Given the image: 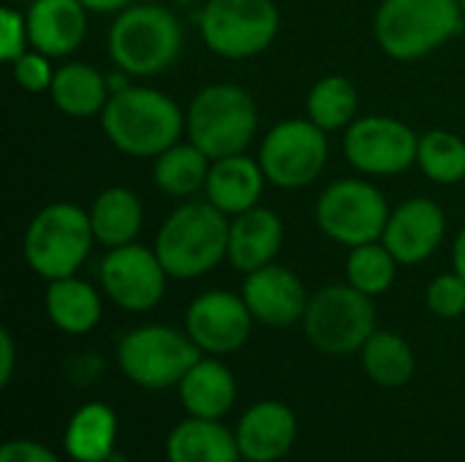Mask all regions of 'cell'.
I'll list each match as a JSON object with an SVG mask.
<instances>
[{
	"instance_id": "obj_1",
	"label": "cell",
	"mask_w": 465,
	"mask_h": 462,
	"mask_svg": "<svg viewBox=\"0 0 465 462\" xmlns=\"http://www.w3.org/2000/svg\"><path fill=\"white\" fill-rule=\"evenodd\" d=\"M98 120L106 142L136 161H153L185 136V109L172 95L147 84L112 93Z\"/></svg>"
},
{
	"instance_id": "obj_2",
	"label": "cell",
	"mask_w": 465,
	"mask_h": 462,
	"mask_svg": "<svg viewBox=\"0 0 465 462\" xmlns=\"http://www.w3.org/2000/svg\"><path fill=\"white\" fill-rule=\"evenodd\" d=\"M185 33L177 14L161 3H134L114 14L106 30V52L114 68L134 79L166 74L183 54Z\"/></svg>"
},
{
	"instance_id": "obj_3",
	"label": "cell",
	"mask_w": 465,
	"mask_h": 462,
	"mask_svg": "<svg viewBox=\"0 0 465 462\" xmlns=\"http://www.w3.org/2000/svg\"><path fill=\"white\" fill-rule=\"evenodd\" d=\"M174 280H199L218 270L229 253V218L204 202H183L161 223L153 242Z\"/></svg>"
},
{
	"instance_id": "obj_4",
	"label": "cell",
	"mask_w": 465,
	"mask_h": 462,
	"mask_svg": "<svg viewBox=\"0 0 465 462\" xmlns=\"http://www.w3.org/2000/svg\"><path fill=\"white\" fill-rule=\"evenodd\" d=\"M465 27L460 0H381L373 16V35L379 49L398 60H422Z\"/></svg>"
},
{
	"instance_id": "obj_5",
	"label": "cell",
	"mask_w": 465,
	"mask_h": 462,
	"mask_svg": "<svg viewBox=\"0 0 465 462\" xmlns=\"http://www.w3.org/2000/svg\"><path fill=\"white\" fill-rule=\"evenodd\" d=\"M259 133V103L234 82H213L196 90L185 109V139L213 161L240 155Z\"/></svg>"
},
{
	"instance_id": "obj_6",
	"label": "cell",
	"mask_w": 465,
	"mask_h": 462,
	"mask_svg": "<svg viewBox=\"0 0 465 462\" xmlns=\"http://www.w3.org/2000/svg\"><path fill=\"white\" fill-rule=\"evenodd\" d=\"M95 242L90 212L74 202L44 204L22 237L25 264L46 283L76 275L90 259Z\"/></svg>"
},
{
	"instance_id": "obj_7",
	"label": "cell",
	"mask_w": 465,
	"mask_h": 462,
	"mask_svg": "<svg viewBox=\"0 0 465 462\" xmlns=\"http://www.w3.org/2000/svg\"><path fill=\"white\" fill-rule=\"evenodd\" d=\"M204 354L185 329L169 324H142L117 343V368L139 389L163 392L183 381V376Z\"/></svg>"
},
{
	"instance_id": "obj_8",
	"label": "cell",
	"mask_w": 465,
	"mask_h": 462,
	"mask_svg": "<svg viewBox=\"0 0 465 462\" xmlns=\"http://www.w3.org/2000/svg\"><path fill=\"white\" fill-rule=\"evenodd\" d=\"M302 329L308 343L327 357L360 354L368 338L379 329L373 297L349 283H330L311 294Z\"/></svg>"
},
{
	"instance_id": "obj_9",
	"label": "cell",
	"mask_w": 465,
	"mask_h": 462,
	"mask_svg": "<svg viewBox=\"0 0 465 462\" xmlns=\"http://www.w3.org/2000/svg\"><path fill=\"white\" fill-rule=\"evenodd\" d=\"M281 33L275 0H207L199 11L202 44L223 60L264 54Z\"/></svg>"
},
{
	"instance_id": "obj_10",
	"label": "cell",
	"mask_w": 465,
	"mask_h": 462,
	"mask_svg": "<svg viewBox=\"0 0 465 462\" xmlns=\"http://www.w3.org/2000/svg\"><path fill=\"white\" fill-rule=\"evenodd\" d=\"M390 202L368 177L332 180L316 199L313 218L319 231L343 248L379 242L390 221Z\"/></svg>"
},
{
	"instance_id": "obj_11",
	"label": "cell",
	"mask_w": 465,
	"mask_h": 462,
	"mask_svg": "<svg viewBox=\"0 0 465 462\" xmlns=\"http://www.w3.org/2000/svg\"><path fill=\"white\" fill-rule=\"evenodd\" d=\"M330 133L308 117L275 123L259 147V163L270 185L281 191H300L313 185L330 161Z\"/></svg>"
},
{
	"instance_id": "obj_12",
	"label": "cell",
	"mask_w": 465,
	"mask_h": 462,
	"mask_svg": "<svg viewBox=\"0 0 465 462\" xmlns=\"http://www.w3.org/2000/svg\"><path fill=\"white\" fill-rule=\"evenodd\" d=\"M420 133L390 114H362L343 131L346 163L362 177H398L417 166Z\"/></svg>"
},
{
	"instance_id": "obj_13",
	"label": "cell",
	"mask_w": 465,
	"mask_h": 462,
	"mask_svg": "<svg viewBox=\"0 0 465 462\" xmlns=\"http://www.w3.org/2000/svg\"><path fill=\"white\" fill-rule=\"evenodd\" d=\"M104 297L125 313H150L161 305L169 286V272L155 248L131 242L104 253L98 264Z\"/></svg>"
},
{
	"instance_id": "obj_14",
	"label": "cell",
	"mask_w": 465,
	"mask_h": 462,
	"mask_svg": "<svg viewBox=\"0 0 465 462\" xmlns=\"http://www.w3.org/2000/svg\"><path fill=\"white\" fill-rule=\"evenodd\" d=\"M256 319L251 316L242 294L213 289L191 300L185 310V332L207 357H229L240 351L251 332Z\"/></svg>"
},
{
	"instance_id": "obj_15",
	"label": "cell",
	"mask_w": 465,
	"mask_h": 462,
	"mask_svg": "<svg viewBox=\"0 0 465 462\" xmlns=\"http://www.w3.org/2000/svg\"><path fill=\"white\" fill-rule=\"evenodd\" d=\"M447 240V212L428 196H411L392 207L381 242L398 259L401 267H417L428 261Z\"/></svg>"
},
{
	"instance_id": "obj_16",
	"label": "cell",
	"mask_w": 465,
	"mask_h": 462,
	"mask_svg": "<svg viewBox=\"0 0 465 462\" xmlns=\"http://www.w3.org/2000/svg\"><path fill=\"white\" fill-rule=\"evenodd\" d=\"M240 294L251 316L256 319V324L270 327V329H286V327L302 324V316L311 300L302 278L278 261L256 272H248Z\"/></svg>"
},
{
	"instance_id": "obj_17",
	"label": "cell",
	"mask_w": 465,
	"mask_h": 462,
	"mask_svg": "<svg viewBox=\"0 0 465 462\" xmlns=\"http://www.w3.org/2000/svg\"><path fill=\"white\" fill-rule=\"evenodd\" d=\"M297 414L281 400H259L240 417L234 428L242 460H283L297 441Z\"/></svg>"
},
{
	"instance_id": "obj_18",
	"label": "cell",
	"mask_w": 465,
	"mask_h": 462,
	"mask_svg": "<svg viewBox=\"0 0 465 462\" xmlns=\"http://www.w3.org/2000/svg\"><path fill=\"white\" fill-rule=\"evenodd\" d=\"M283 221L275 210L259 204L242 215L229 218V253L226 261L232 270L248 275L272 261H278L283 251Z\"/></svg>"
},
{
	"instance_id": "obj_19",
	"label": "cell",
	"mask_w": 465,
	"mask_h": 462,
	"mask_svg": "<svg viewBox=\"0 0 465 462\" xmlns=\"http://www.w3.org/2000/svg\"><path fill=\"white\" fill-rule=\"evenodd\" d=\"M87 14L79 0H33L25 11L30 49L52 60L71 57L87 38Z\"/></svg>"
},
{
	"instance_id": "obj_20",
	"label": "cell",
	"mask_w": 465,
	"mask_h": 462,
	"mask_svg": "<svg viewBox=\"0 0 465 462\" xmlns=\"http://www.w3.org/2000/svg\"><path fill=\"white\" fill-rule=\"evenodd\" d=\"M267 185L270 182L264 177L259 158H251L248 152L226 155L213 161L204 185V199L213 207H218L226 218H234L259 207Z\"/></svg>"
},
{
	"instance_id": "obj_21",
	"label": "cell",
	"mask_w": 465,
	"mask_h": 462,
	"mask_svg": "<svg viewBox=\"0 0 465 462\" xmlns=\"http://www.w3.org/2000/svg\"><path fill=\"white\" fill-rule=\"evenodd\" d=\"M180 403L188 417L223 419L237 403V378L221 357H202L177 384Z\"/></svg>"
},
{
	"instance_id": "obj_22",
	"label": "cell",
	"mask_w": 465,
	"mask_h": 462,
	"mask_svg": "<svg viewBox=\"0 0 465 462\" xmlns=\"http://www.w3.org/2000/svg\"><path fill=\"white\" fill-rule=\"evenodd\" d=\"M49 98H52L54 109L65 117H74V120L101 117V112L106 109V103L112 98L109 76L101 68H95L93 63L68 60V63L57 65Z\"/></svg>"
},
{
	"instance_id": "obj_23",
	"label": "cell",
	"mask_w": 465,
	"mask_h": 462,
	"mask_svg": "<svg viewBox=\"0 0 465 462\" xmlns=\"http://www.w3.org/2000/svg\"><path fill=\"white\" fill-rule=\"evenodd\" d=\"M163 455L166 462H242L234 430L223 428L221 419L199 417H185L172 428Z\"/></svg>"
},
{
	"instance_id": "obj_24",
	"label": "cell",
	"mask_w": 465,
	"mask_h": 462,
	"mask_svg": "<svg viewBox=\"0 0 465 462\" xmlns=\"http://www.w3.org/2000/svg\"><path fill=\"white\" fill-rule=\"evenodd\" d=\"M44 310L54 329L63 335H87L104 319V300L98 289L76 275L46 283Z\"/></svg>"
},
{
	"instance_id": "obj_25",
	"label": "cell",
	"mask_w": 465,
	"mask_h": 462,
	"mask_svg": "<svg viewBox=\"0 0 465 462\" xmlns=\"http://www.w3.org/2000/svg\"><path fill=\"white\" fill-rule=\"evenodd\" d=\"M90 226L95 234V242L106 251L136 242L142 226H144V204L136 191L125 185H109L104 188L93 204H90Z\"/></svg>"
},
{
	"instance_id": "obj_26",
	"label": "cell",
	"mask_w": 465,
	"mask_h": 462,
	"mask_svg": "<svg viewBox=\"0 0 465 462\" xmlns=\"http://www.w3.org/2000/svg\"><path fill=\"white\" fill-rule=\"evenodd\" d=\"M117 447V414L101 403L79 406L63 433V449L74 462H109Z\"/></svg>"
},
{
	"instance_id": "obj_27",
	"label": "cell",
	"mask_w": 465,
	"mask_h": 462,
	"mask_svg": "<svg viewBox=\"0 0 465 462\" xmlns=\"http://www.w3.org/2000/svg\"><path fill=\"white\" fill-rule=\"evenodd\" d=\"M210 166L213 158L185 139L163 150L158 158H153V182L163 196L188 202L199 191L204 193Z\"/></svg>"
},
{
	"instance_id": "obj_28",
	"label": "cell",
	"mask_w": 465,
	"mask_h": 462,
	"mask_svg": "<svg viewBox=\"0 0 465 462\" xmlns=\"http://www.w3.org/2000/svg\"><path fill=\"white\" fill-rule=\"evenodd\" d=\"M360 365L365 376L381 389H401L417 373V357L411 343L390 329H376L360 349Z\"/></svg>"
},
{
	"instance_id": "obj_29",
	"label": "cell",
	"mask_w": 465,
	"mask_h": 462,
	"mask_svg": "<svg viewBox=\"0 0 465 462\" xmlns=\"http://www.w3.org/2000/svg\"><path fill=\"white\" fill-rule=\"evenodd\" d=\"M308 120L327 133L346 131L360 117V93L349 76L327 74L322 76L305 98Z\"/></svg>"
},
{
	"instance_id": "obj_30",
	"label": "cell",
	"mask_w": 465,
	"mask_h": 462,
	"mask_svg": "<svg viewBox=\"0 0 465 462\" xmlns=\"http://www.w3.org/2000/svg\"><path fill=\"white\" fill-rule=\"evenodd\" d=\"M417 169L436 185H458L465 180V139L447 131L430 128L420 133Z\"/></svg>"
},
{
	"instance_id": "obj_31",
	"label": "cell",
	"mask_w": 465,
	"mask_h": 462,
	"mask_svg": "<svg viewBox=\"0 0 465 462\" xmlns=\"http://www.w3.org/2000/svg\"><path fill=\"white\" fill-rule=\"evenodd\" d=\"M398 267H401L398 259L390 253V248L381 240L357 245V248H349V256H346V283L376 300L395 286Z\"/></svg>"
},
{
	"instance_id": "obj_32",
	"label": "cell",
	"mask_w": 465,
	"mask_h": 462,
	"mask_svg": "<svg viewBox=\"0 0 465 462\" xmlns=\"http://www.w3.org/2000/svg\"><path fill=\"white\" fill-rule=\"evenodd\" d=\"M425 308L436 319H460L465 313V280L452 270L436 275L425 289Z\"/></svg>"
},
{
	"instance_id": "obj_33",
	"label": "cell",
	"mask_w": 465,
	"mask_h": 462,
	"mask_svg": "<svg viewBox=\"0 0 465 462\" xmlns=\"http://www.w3.org/2000/svg\"><path fill=\"white\" fill-rule=\"evenodd\" d=\"M54 65H52V57L38 52V49H27L22 57H16L11 63V74H14V82L38 95V93H49L52 90V82H54Z\"/></svg>"
},
{
	"instance_id": "obj_34",
	"label": "cell",
	"mask_w": 465,
	"mask_h": 462,
	"mask_svg": "<svg viewBox=\"0 0 465 462\" xmlns=\"http://www.w3.org/2000/svg\"><path fill=\"white\" fill-rule=\"evenodd\" d=\"M27 49H30L27 16L14 5H3L0 8V60L11 65Z\"/></svg>"
},
{
	"instance_id": "obj_35",
	"label": "cell",
	"mask_w": 465,
	"mask_h": 462,
	"mask_svg": "<svg viewBox=\"0 0 465 462\" xmlns=\"http://www.w3.org/2000/svg\"><path fill=\"white\" fill-rule=\"evenodd\" d=\"M0 462H60V457L41 441L33 438H14L3 444Z\"/></svg>"
},
{
	"instance_id": "obj_36",
	"label": "cell",
	"mask_w": 465,
	"mask_h": 462,
	"mask_svg": "<svg viewBox=\"0 0 465 462\" xmlns=\"http://www.w3.org/2000/svg\"><path fill=\"white\" fill-rule=\"evenodd\" d=\"M14 368H16V343H14V335L3 329L0 332V384L3 387L11 384Z\"/></svg>"
},
{
	"instance_id": "obj_37",
	"label": "cell",
	"mask_w": 465,
	"mask_h": 462,
	"mask_svg": "<svg viewBox=\"0 0 465 462\" xmlns=\"http://www.w3.org/2000/svg\"><path fill=\"white\" fill-rule=\"evenodd\" d=\"M90 14H120V11H125L128 5H134L136 0H79Z\"/></svg>"
},
{
	"instance_id": "obj_38",
	"label": "cell",
	"mask_w": 465,
	"mask_h": 462,
	"mask_svg": "<svg viewBox=\"0 0 465 462\" xmlns=\"http://www.w3.org/2000/svg\"><path fill=\"white\" fill-rule=\"evenodd\" d=\"M452 270L465 280V223L452 242Z\"/></svg>"
},
{
	"instance_id": "obj_39",
	"label": "cell",
	"mask_w": 465,
	"mask_h": 462,
	"mask_svg": "<svg viewBox=\"0 0 465 462\" xmlns=\"http://www.w3.org/2000/svg\"><path fill=\"white\" fill-rule=\"evenodd\" d=\"M172 3H180V5H188V3H196V0H172Z\"/></svg>"
},
{
	"instance_id": "obj_40",
	"label": "cell",
	"mask_w": 465,
	"mask_h": 462,
	"mask_svg": "<svg viewBox=\"0 0 465 462\" xmlns=\"http://www.w3.org/2000/svg\"><path fill=\"white\" fill-rule=\"evenodd\" d=\"M460 8H463V14H465V0H460Z\"/></svg>"
},
{
	"instance_id": "obj_41",
	"label": "cell",
	"mask_w": 465,
	"mask_h": 462,
	"mask_svg": "<svg viewBox=\"0 0 465 462\" xmlns=\"http://www.w3.org/2000/svg\"><path fill=\"white\" fill-rule=\"evenodd\" d=\"M242 462H259V460H242Z\"/></svg>"
}]
</instances>
